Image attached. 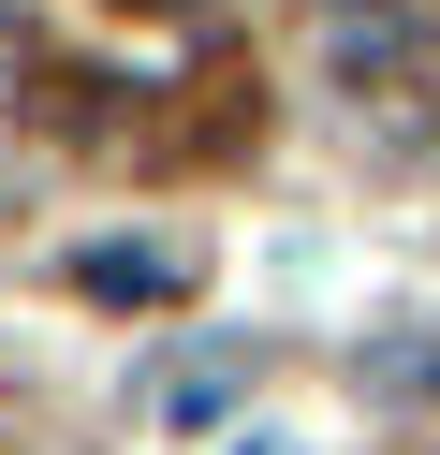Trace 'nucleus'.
Segmentation results:
<instances>
[{"mask_svg":"<svg viewBox=\"0 0 440 455\" xmlns=\"http://www.w3.org/2000/svg\"><path fill=\"white\" fill-rule=\"evenodd\" d=\"M191 250H176V235H103V250H74V294L88 308H176V294H191Z\"/></svg>","mask_w":440,"mask_h":455,"instance_id":"2","label":"nucleus"},{"mask_svg":"<svg viewBox=\"0 0 440 455\" xmlns=\"http://www.w3.org/2000/svg\"><path fill=\"white\" fill-rule=\"evenodd\" d=\"M308 44H323V74H338V89H411V60H426L411 0H323Z\"/></svg>","mask_w":440,"mask_h":455,"instance_id":"1","label":"nucleus"}]
</instances>
